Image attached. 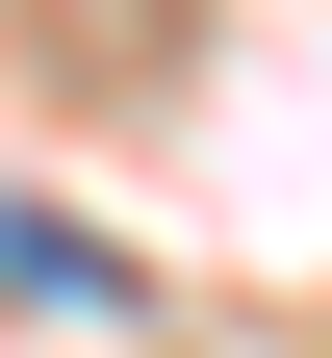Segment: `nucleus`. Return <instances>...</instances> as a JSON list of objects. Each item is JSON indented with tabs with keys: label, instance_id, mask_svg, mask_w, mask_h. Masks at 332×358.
Masks as SVG:
<instances>
[{
	"label": "nucleus",
	"instance_id": "nucleus-1",
	"mask_svg": "<svg viewBox=\"0 0 332 358\" xmlns=\"http://www.w3.org/2000/svg\"><path fill=\"white\" fill-rule=\"evenodd\" d=\"M0 282H26V307H128V256H103V231H26V205H0Z\"/></svg>",
	"mask_w": 332,
	"mask_h": 358
}]
</instances>
